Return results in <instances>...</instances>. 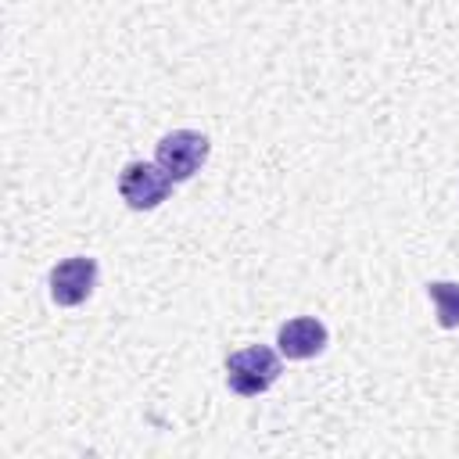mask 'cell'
<instances>
[{
    "label": "cell",
    "mask_w": 459,
    "mask_h": 459,
    "mask_svg": "<svg viewBox=\"0 0 459 459\" xmlns=\"http://www.w3.org/2000/svg\"><path fill=\"white\" fill-rule=\"evenodd\" d=\"M283 373V355L273 351L269 344H247L226 359V384L240 398H258L265 394Z\"/></svg>",
    "instance_id": "obj_1"
},
{
    "label": "cell",
    "mask_w": 459,
    "mask_h": 459,
    "mask_svg": "<svg viewBox=\"0 0 459 459\" xmlns=\"http://www.w3.org/2000/svg\"><path fill=\"white\" fill-rule=\"evenodd\" d=\"M208 151H212V143H208L204 133H197V129H172V133H165L158 140L154 161L169 172L172 183H186L208 161Z\"/></svg>",
    "instance_id": "obj_2"
},
{
    "label": "cell",
    "mask_w": 459,
    "mask_h": 459,
    "mask_svg": "<svg viewBox=\"0 0 459 459\" xmlns=\"http://www.w3.org/2000/svg\"><path fill=\"white\" fill-rule=\"evenodd\" d=\"M172 179L158 161H129L118 172V197L133 208V212H151L161 201H169L172 194Z\"/></svg>",
    "instance_id": "obj_3"
},
{
    "label": "cell",
    "mask_w": 459,
    "mask_h": 459,
    "mask_svg": "<svg viewBox=\"0 0 459 459\" xmlns=\"http://www.w3.org/2000/svg\"><path fill=\"white\" fill-rule=\"evenodd\" d=\"M50 301L61 305V308H75L82 305L93 287H97V258L90 255H72L65 262H57L50 269Z\"/></svg>",
    "instance_id": "obj_4"
},
{
    "label": "cell",
    "mask_w": 459,
    "mask_h": 459,
    "mask_svg": "<svg viewBox=\"0 0 459 459\" xmlns=\"http://www.w3.org/2000/svg\"><path fill=\"white\" fill-rule=\"evenodd\" d=\"M326 341H330V333L316 316H294L276 330V351L290 362L316 359L326 348Z\"/></svg>",
    "instance_id": "obj_5"
},
{
    "label": "cell",
    "mask_w": 459,
    "mask_h": 459,
    "mask_svg": "<svg viewBox=\"0 0 459 459\" xmlns=\"http://www.w3.org/2000/svg\"><path fill=\"white\" fill-rule=\"evenodd\" d=\"M427 298L434 305V319L445 330H459V283L455 280H430Z\"/></svg>",
    "instance_id": "obj_6"
}]
</instances>
